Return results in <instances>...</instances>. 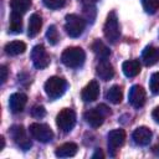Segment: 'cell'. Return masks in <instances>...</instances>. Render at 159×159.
<instances>
[{
  "label": "cell",
  "instance_id": "5b68a950",
  "mask_svg": "<svg viewBox=\"0 0 159 159\" xmlns=\"http://www.w3.org/2000/svg\"><path fill=\"white\" fill-rule=\"evenodd\" d=\"M65 89H66V81L62 77L52 76L45 82V92L52 99L61 97L65 93Z\"/></svg>",
  "mask_w": 159,
  "mask_h": 159
},
{
  "label": "cell",
  "instance_id": "f546056e",
  "mask_svg": "<svg viewBox=\"0 0 159 159\" xmlns=\"http://www.w3.org/2000/svg\"><path fill=\"white\" fill-rule=\"evenodd\" d=\"M0 72H1V83H5V81L7 80V68H6V66H1Z\"/></svg>",
  "mask_w": 159,
  "mask_h": 159
},
{
  "label": "cell",
  "instance_id": "ffe728a7",
  "mask_svg": "<svg viewBox=\"0 0 159 159\" xmlns=\"http://www.w3.org/2000/svg\"><path fill=\"white\" fill-rule=\"evenodd\" d=\"M122 70L127 77H135L140 72V63L138 60H129L123 62Z\"/></svg>",
  "mask_w": 159,
  "mask_h": 159
},
{
  "label": "cell",
  "instance_id": "6da1fadb",
  "mask_svg": "<svg viewBox=\"0 0 159 159\" xmlns=\"http://www.w3.org/2000/svg\"><path fill=\"white\" fill-rule=\"evenodd\" d=\"M84 58H86V53L81 47H67L61 55L62 63L71 68L82 66Z\"/></svg>",
  "mask_w": 159,
  "mask_h": 159
},
{
  "label": "cell",
  "instance_id": "d4e9b609",
  "mask_svg": "<svg viewBox=\"0 0 159 159\" xmlns=\"http://www.w3.org/2000/svg\"><path fill=\"white\" fill-rule=\"evenodd\" d=\"M46 37L50 45H56L60 40V34L57 31V27L55 25H51L46 31Z\"/></svg>",
  "mask_w": 159,
  "mask_h": 159
},
{
  "label": "cell",
  "instance_id": "30bf717a",
  "mask_svg": "<svg viewBox=\"0 0 159 159\" xmlns=\"http://www.w3.org/2000/svg\"><path fill=\"white\" fill-rule=\"evenodd\" d=\"M108 148L114 155V152L120 148L125 142V132L123 129H113L108 133Z\"/></svg>",
  "mask_w": 159,
  "mask_h": 159
},
{
  "label": "cell",
  "instance_id": "9c48e42d",
  "mask_svg": "<svg viewBox=\"0 0 159 159\" xmlns=\"http://www.w3.org/2000/svg\"><path fill=\"white\" fill-rule=\"evenodd\" d=\"M31 60L36 68L42 70L50 65V55L42 45H36L31 51Z\"/></svg>",
  "mask_w": 159,
  "mask_h": 159
},
{
  "label": "cell",
  "instance_id": "ac0fdd59",
  "mask_svg": "<svg viewBox=\"0 0 159 159\" xmlns=\"http://www.w3.org/2000/svg\"><path fill=\"white\" fill-rule=\"evenodd\" d=\"M42 27V19L39 14H32L30 16V20H29V29H27V35L30 37H35L40 30Z\"/></svg>",
  "mask_w": 159,
  "mask_h": 159
},
{
  "label": "cell",
  "instance_id": "277c9868",
  "mask_svg": "<svg viewBox=\"0 0 159 159\" xmlns=\"http://www.w3.org/2000/svg\"><path fill=\"white\" fill-rule=\"evenodd\" d=\"M86 27V21L76 15V14H68L66 15V22H65V30L70 37H78L82 35L83 30Z\"/></svg>",
  "mask_w": 159,
  "mask_h": 159
},
{
  "label": "cell",
  "instance_id": "8fae6325",
  "mask_svg": "<svg viewBox=\"0 0 159 159\" xmlns=\"http://www.w3.org/2000/svg\"><path fill=\"white\" fill-rule=\"evenodd\" d=\"M128 101L129 103L134 107V108H140L144 106L145 103V91L142 86L139 84H134L130 89H129V94H128Z\"/></svg>",
  "mask_w": 159,
  "mask_h": 159
},
{
  "label": "cell",
  "instance_id": "4fadbf2b",
  "mask_svg": "<svg viewBox=\"0 0 159 159\" xmlns=\"http://www.w3.org/2000/svg\"><path fill=\"white\" fill-rule=\"evenodd\" d=\"M152 130L148 127H138L134 132H133V140L137 145L144 147L148 145L152 140Z\"/></svg>",
  "mask_w": 159,
  "mask_h": 159
},
{
  "label": "cell",
  "instance_id": "3957f363",
  "mask_svg": "<svg viewBox=\"0 0 159 159\" xmlns=\"http://www.w3.org/2000/svg\"><path fill=\"white\" fill-rule=\"evenodd\" d=\"M103 34H104V37L112 43H116L119 40L120 30H119L118 19L114 11L109 12V15L107 16V20L103 26Z\"/></svg>",
  "mask_w": 159,
  "mask_h": 159
},
{
  "label": "cell",
  "instance_id": "5bb4252c",
  "mask_svg": "<svg viewBox=\"0 0 159 159\" xmlns=\"http://www.w3.org/2000/svg\"><path fill=\"white\" fill-rule=\"evenodd\" d=\"M99 96V84L96 80H92L81 92V97L83 102H93Z\"/></svg>",
  "mask_w": 159,
  "mask_h": 159
},
{
  "label": "cell",
  "instance_id": "1f68e13d",
  "mask_svg": "<svg viewBox=\"0 0 159 159\" xmlns=\"http://www.w3.org/2000/svg\"><path fill=\"white\" fill-rule=\"evenodd\" d=\"M98 157H101V158L104 157V154H103V152L101 149H96V153L92 155V158H98Z\"/></svg>",
  "mask_w": 159,
  "mask_h": 159
},
{
  "label": "cell",
  "instance_id": "7a4b0ae2",
  "mask_svg": "<svg viewBox=\"0 0 159 159\" xmlns=\"http://www.w3.org/2000/svg\"><path fill=\"white\" fill-rule=\"evenodd\" d=\"M109 114L111 111L106 104H98L96 108H92L84 113V119L92 128H98L103 124L104 118Z\"/></svg>",
  "mask_w": 159,
  "mask_h": 159
},
{
  "label": "cell",
  "instance_id": "ba28073f",
  "mask_svg": "<svg viewBox=\"0 0 159 159\" xmlns=\"http://www.w3.org/2000/svg\"><path fill=\"white\" fill-rule=\"evenodd\" d=\"M10 135L11 138L14 139V142L24 150H27L31 148L32 143H31V139L27 137L26 134V130L22 125L20 124H16V125H12L10 128Z\"/></svg>",
  "mask_w": 159,
  "mask_h": 159
},
{
  "label": "cell",
  "instance_id": "7c38bea8",
  "mask_svg": "<svg viewBox=\"0 0 159 159\" xmlns=\"http://www.w3.org/2000/svg\"><path fill=\"white\" fill-rule=\"evenodd\" d=\"M27 103V96L21 92L12 93L9 99V107L12 113H20L24 111L25 106Z\"/></svg>",
  "mask_w": 159,
  "mask_h": 159
},
{
  "label": "cell",
  "instance_id": "d6986e66",
  "mask_svg": "<svg viewBox=\"0 0 159 159\" xmlns=\"http://www.w3.org/2000/svg\"><path fill=\"white\" fill-rule=\"evenodd\" d=\"M4 50H5V53L9 56H17L25 52L26 45L22 41H11L5 45Z\"/></svg>",
  "mask_w": 159,
  "mask_h": 159
},
{
  "label": "cell",
  "instance_id": "83f0119b",
  "mask_svg": "<svg viewBox=\"0 0 159 159\" xmlns=\"http://www.w3.org/2000/svg\"><path fill=\"white\" fill-rule=\"evenodd\" d=\"M42 1H43V5L46 7L52 9V10H56V9L63 7L67 0H42Z\"/></svg>",
  "mask_w": 159,
  "mask_h": 159
},
{
  "label": "cell",
  "instance_id": "e0dca14e",
  "mask_svg": "<svg viewBox=\"0 0 159 159\" xmlns=\"http://www.w3.org/2000/svg\"><path fill=\"white\" fill-rule=\"evenodd\" d=\"M77 149H78V147L76 143L68 142V143H65V144L57 147L55 150V154H56V157H60V158H70L77 153Z\"/></svg>",
  "mask_w": 159,
  "mask_h": 159
},
{
  "label": "cell",
  "instance_id": "484cf974",
  "mask_svg": "<svg viewBox=\"0 0 159 159\" xmlns=\"http://www.w3.org/2000/svg\"><path fill=\"white\" fill-rule=\"evenodd\" d=\"M142 5L148 14H155L159 10V0H142Z\"/></svg>",
  "mask_w": 159,
  "mask_h": 159
},
{
  "label": "cell",
  "instance_id": "44dd1931",
  "mask_svg": "<svg viewBox=\"0 0 159 159\" xmlns=\"http://www.w3.org/2000/svg\"><path fill=\"white\" fill-rule=\"evenodd\" d=\"M92 51L94 52L96 57L101 60H107L111 56V51L109 48L101 41V40H94V42L92 43Z\"/></svg>",
  "mask_w": 159,
  "mask_h": 159
},
{
  "label": "cell",
  "instance_id": "603a6c76",
  "mask_svg": "<svg viewBox=\"0 0 159 159\" xmlns=\"http://www.w3.org/2000/svg\"><path fill=\"white\" fill-rule=\"evenodd\" d=\"M9 30L12 34H19L22 31V17L21 14L11 12L10 15V22H9Z\"/></svg>",
  "mask_w": 159,
  "mask_h": 159
},
{
  "label": "cell",
  "instance_id": "4dcf8cb0",
  "mask_svg": "<svg viewBox=\"0 0 159 159\" xmlns=\"http://www.w3.org/2000/svg\"><path fill=\"white\" fill-rule=\"evenodd\" d=\"M152 117H153V119H154L157 123H159V106L154 108V111H153V113H152Z\"/></svg>",
  "mask_w": 159,
  "mask_h": 159
},
{
  "label": "cell",
  "instance_id": "7402d4cb",
  "mask_svg": "<svg viewBox=\"0 0 159 159\" xmlns=\"http://www.w3.org/2000/svg\"><path fill=\"white\" fill-rule=\"evenodd\" d=\"M106 98H107L111 103H113V104H119V103L122 102V98H123V92H122L120 87L117 86V84L112 86V87L107 91Z\"/></svg>",
  "mask_w": 159,
  "mask_h": 159
},
{
  "label": "cell",
  "instance_id": "8992f818",
  "mask_svg": "<svg viewBox=\"0 0 159 159\" xmlns=\"http://www.w3.org/2000/svg\"><path fill=\"white\" fill-rule=\"evenodd\" d=\"M56 124L63 133L71 132L76 124V113L73 112V109L63 108L62 111H60L56 117Z\"/></svg>",
  "mask_w": 159,
  "mask_h": 159
},
{
  "label": "cell",
  "instance_id": "2e32d148",
  "mask_svg": "<svg viewBox=\"0 0 159 159\" xmlns=\"http://www.w3.org/2000/svg\"><path fill=\"white\" fill-rule=\"evenodd\" d=\"M142 60L147 66H153L159 61V47L154 46H147L143 50Z\"/></svg>",
  "mask_w": 159,
  "mask_h": 159
},
{
  "label": "cell",
  "instance_id": "9a60e30c",
  "mask_svg": "<svg viewBox=\"0 0 159 159\" xmlns=\"http://www.w3.org/2000/svg\"><path fill=\"white\" fill-rule=\"evenodd\" d=\"M97 76L103 81H109L114 76V68L107 60H101L96 66Z\"/></svg>",
  "mask_w": 159,
  "mask_h": 159
},
{
  "label": "cell",
  "instance_id": "52a82bcc",
  "mask_svg": "<svg viewBox=\"0 0 159 159\" xmlns=\"http://www.w3.org/2000/svg\"><path fill=\"white\" fill-rule=\"evenodd\" d=\"M29 132L31 137L41 143H48L53 138V132L52 129L43 123H32L29 127Z\"/></svg>",
  "mask_w": 159,
  "mask_h": 159
},
{
  "label": "cell",
  "instance_id": "cb8c5ba5",
  "mask_svg": "<svg viewBox=\"0 0 159 159\" xmlns=\"http://www.w3.org/2000/svg\"><path fill=\"white\" fill-rule=\"evenodd\" d=\"M10 6H11L14 12L22 15L30 9L31 0H10Z\"/></svg>",
  "mask_w": 159,
  "mask_h": 159
},
{
  "label": "cell",
  "instance_id": "f1b7e54d",
  "mask_svg": "<svg viewBox=\"0 0 159 159\" xmlns=\"http://www.w3.org/2000/svg\"><path fill=\"white\" fill-rule=\"evenodd\" d=\"M45 114H46V111L42 106H36L31 111V116L35 118H42V117H45Z\"/></svg>",
  "mask_w": 159,
  "mask_h": 159
},
{
  "label": "cell",
  "instance_id": "4316f807",
  "mask_svg": "<svg viewBox=\"0 0 159 159\" xmlns=\"http://www.w3.org/2000/svg\"><path fill=\"white\" fill-rule=\"evenodd\" d=\"M149 88H150L152 93L159 94V72H155L152 75V77L149 80Z\"/></svg>",
  "mask_w": 159,
  "mask_h": 159
}]
</instances>
